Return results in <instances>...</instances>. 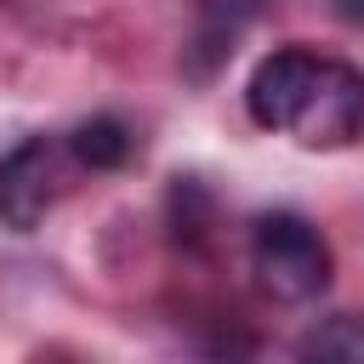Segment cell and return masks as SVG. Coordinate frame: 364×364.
<instances>
[{
  "instance_id": "1",
  "label": "cell",
  "mask_w": 364,
  "mask_h": 364,
  "mask_svg": "<svg viewBox=\"0 0 364 364\" xmlns=\"http://www.w3.org/2000/svg\"><path fill=\"white\" fill-rule=\"evenodd\" d=\"M245 108L262 131H284L301 148H347L364 131V68L307 46H279L250 68Z\"/></svg>"
},
{
  "instance_id": "2",
  "label": "cell",
  "mask_w": 364,
  "mask_h": 364,
  "mask_svg": "<svg viewBox=\"0 0 364 364\" xmlns=\"http://www.w3.org/2000/svg\"><path fill=\"white\" fill-rule=\"evenodd\" d=\"M330 245L301 210H267L250 228V273L273 301H313L330 284Z\"/></svg>"
},
{
  "instance_id": "3",
  "label": "cell",
  "mask_w": 364,
  "mask_h": 364,
  "mask_svg": "<svg viewBox=\"0 0 364 364\" xmlns=\"http://www.w3.org/2000/svg\"><path fill=\"white\" fill-rule=\"evenodd\" d=\"M68 142L63 136H23L0 159V222L11 233H34L68 182Z\"/></svg>"
},
{
  "instance_id": "4",
  "label": "cell",
  "mask_w": 364,
  "mask_h": 364,
  "mask_svg": "<svg viewBox=\"0 0 364 364\" xmlns=\"http://www.w3.org/2000/svg\"><path fill=\"white\" fill-rule=\"evenodd\" d=\"M273 0H193V40H188V68L205 80L216 63L233 57V40L267 11Z\"/></svg>"
},
{
  "instance_id": "5",
  "label": "cell",
  "mask_w": 364,
  "mask_h": 364,
  "mask_svg": "<svg viewBox=\"0 0 364 364\" xmlns=\"http://www.w3.org/2000/svg\"><path fill=\"white\" fill-rule=\"evenodd\" d=\"M63 142H68V159H74L80 171H119V165H131V154H136V131H131L119 114H91V119H80Z\"/></svg>"
},
{
  "instance_id": "6",
  "label": "cell",
  "mask_w": 364,
  "mask_h": 364,
  "mask_svg": "<svg viewBox=\"0 0 364 364\" xmlns=\"http://www.w3.org/2000/svg\"><path fill=\"white\" fill-rule=\"evenodd\" d=\"M296 364H364V313H330L301 330Z\"/></svg>"
},
{
  "instance_id": "7",
  "label": "cell",
  "mask_w": 364,
  "mask_h": 364,
  "mask_svg": "<svg viewBox=\"0 0 364 364\" xmlns=\"http://www.w3.org/2000/svg\"><path fill=\"white\" fill-rule=\"evenodd\" d=\"M210 222H216V199L193 182V176H176V188H171V228H176V239H205L210 233Z\"/></svg>"
}]
</instances>
